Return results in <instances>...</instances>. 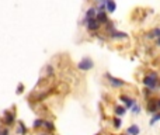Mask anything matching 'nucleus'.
<instances>
[{
  "label": "nucleus",
  "instance_id": "obj_1",
  "mask_svg": "<svg viewBox=\"0 0 160 135\" xmlns=\"http://www.w3.org/2000/svg\"><path fill=\"white\" fill-rule=\"evenodd\" d=\"M157 79H159V76H157V73L156 72H150L149 75H146L143 79V85L146 86L147 89H154L157 87Z\"/></svg>",
  "mask_w": 160,
  "mask_h": 135
},
{
  "label": "nucleus",
  "instance_id": "obj_2",
  "mask_svg": "<svg viewBox=\"0 0 160 135\" xmlns=\"http://www.w3.org/2000/svg\"><path fill=\"white\" fill-rule=\"evenodd\" d=\"M77 68H79L80 71H83V72L90 71V69H93V68H94V62H93V59H91V58L84 56V58H81V59H80V62L77 64Z\"/></svg>",
  "mask_w": 160,
  "mask_h": 135
},
{
  "label": "nucleus",
  "instance_id": "obj_3",
  "mask_svg": "<svg viewBox=\"0 0 160 135\" xmlns=\"http://www.w3.org/2000/svg\"><path fill=\"white\" fill-rule=\"evenodd\" d=\"M81 24H84L86 27H87V30L88 31H91V32H96L100 27H101V24L98 23V20L97 18H88V20H83V23Z\"/></svg>",
  "mask_w": 160,
  "mask_h": 135
},
{
  "label": "nucleus",
  "instance_id": "obj_4",
  "mask_svg": "<svg viewBox=\"0 0 160 135\" xmlns=\"http://www.w3.org/2000/svg\"><path fill=\"white\" fill-rule=\"evenodd\" d=\"M105 78L108 79V82L111 83V86H114V87H122V86H125V82L124 80L118 79V78H114L110 73H105Z\"/></svg>",
  "mask_w": 160,
  "mask_h": 135
},
{
  "label": "nucleus",
  "instance_id": "obj_5",
  "mask_svg": "<svg viewBox=\"0 0 160 135\" xmlns=\"http://www.w3.org/2000/svg\"><path fill=\"white\" fill-rule=\"evenodd\" d=\"M146 110H147V113H150V114H156L157 110H159V107H157V100H156V99H150V100H147Z\"/></svg>",
  "mask_w": 160,
  "mask_h": 135
},
{
  "label": "nucleus",
  "instance_id": "obj_6",
  "mask_svg": "<svg viewBox=\"0 0 160 135\" xmlns=\"http://www.w3.org/2000/svg\"><path fill=\"white\" fill-rule=\"evenodd\" d=\"M110 38L112 40H127L128 38V34L127 32H122V31H117V30H112L111 32H108Z\"/></svg>",
  "mask_w": 160,
  "mask_h": 135
},
{
  "label": "nucleus",
  "instance_id": "obj_7",
  "mask_svg": "<svg viewBox=\"0 0 160 135\" xmlns=\"http://www.w3.org/2000/svg\"><path fill=\"white\" fill-rule=\"evenodd\" d=\"M117 10V3L114 0H105V11L107 13H114Z\"/></svg>",
  "mask_w": 160,
  "mask_h": 135
},
{
  "label": "nucleus",
  "instance_id": "obj_8",
  "mask_svg": "<svg viewBox=\"0 0 160 135\" xmlns=\"http://www.w3.org/2000/svg\"><path fill=\"white\" fill-rule=\"evenodd\" d=\"M96 18L98 20V23L100 24H107L110 20H108V17H107V13L105 11H97V16H96Z\"/></svg>",
  "mask_w": 160,
  "mask_h": 135
},
{
  "label": "nucleus",
  "instance_id": "obj_9",
  "mask_svg": "<svg viewBox=\"0 0 160 135\" xmlns=\"http://www.w3.org/2000/svg\"><path fill=\"white\" fill-rule=\"evenodd\" d=\"M121 101H124L127 108H132V106L135 104V100L134 99H129L128 96H121Z\"/></svg>",
  "mask_w": 160,
  "mask_h": 135
},
{
  "label": "nucleus",
  "instance_id": "obj_10",
  "mask_svg": "<svg viewBox=\"0 0 160 135\" xmlns=\"http://www.w3.org/2000/svg\"><path fill=\"white\" fill-rule=\"evenodd\" d=\"M14 122V113H4V124L6 125H11Z\"/></svg>",
  "mask_w": 160,
  "mask_h": 135
},
{
  "label": "nucleus",
  "instance_id": "obj_11",
  "mask_svg": "<svg viewBox=\"0 0 160 135\" xmlns=\"http://www.w3.org/2000/svg\"><path fill=\"white\" fill-rule=\"evenodd\" d=\"M96 16H97V8L96 7H88L87 11H86V16H84V20L96 18Z\"/></svg>",
  "mask_w": 160,
  "mask_h": 135
},
{
  "label": "nucleus",
  "instance_id": "obj_12",
  "mask_svg": "<svg viewBox=\"0 0 160 135\" xmlns=\"http://www.w3.org/2000/svg\"><path fill=\"white\" fill-rule=\"evenodd\" d=\"M160 37V28L157 27V28H153L152 31L147 32V38L149 40H154V38H159Z\"/></svg>",
  "mask_w": 160,
  "mask_h": 135
},
{
  "label": "nucleus",
  "instance_id": "obj_13",
  "mask_svg": "<svg viewBox=\"0 0 160 135\" xmlns=\"http://www.w3.org/2000/svg\"><path fill=\"white\" fill-rule=\"evenodd\" d=\"M127 132H128V135H139L141 129H139L138 125H131V127L127 129Z\"/></svg>",
  "mask_w": 160,
  "mask_h": 135
},
{
  "label": "nucleus",
  "instance_id": "obj_14",
  "mask_svg": "<svg viewBox=\"0 0 160 135\" xmlns=\"http://www.w3.org/2000/svg\"><path fill=\"white\" fill-rule=\"evenodd\" d=\"M125 113H127V107H122V106H117V107H115V114H117L118 117H122Z\"/></svg>",
  "mask_w": 160,
  "mask_h": 135
},
{
  "label": "nucleus",
  "instance_id": "obj_15",
  "mask_svg": "<svg viewBox=\"0 0 160 135\" xmlns=\"http://www.w3.org/2000/svg\"><path fill=\"white\" fill-rule=\"evenodd\" d=\"M17 132H18V134H25V132H27V128H25V125L23 122L18 124V131H17Z\"/></svg>",
  "mask_w": 160,
  "mask_h": 135
},
{
  "label": "nucleus",
  "instance_id": "obj_16",
  "mask_svg": "<svg viewBox=\"0 0 160 135\" xmlns=\"http://www.w3.org/2000/svg\"><path fill=\"white\" fill-rule=\"evenodd\" d=\"M44 127H45V128H48L49 131H54V129H55L54 124H52L51 121H44Z\"/></svg>",
  "mask_w": 160,
  "mask_h": 135
},
{
  "label": "nucleus",
  "instance_id": "obj_17",
  "mask_svg": "<svg viewBox=\"0 0 160 135\" xmlns=\"http://www.w3.org/2000/svg\"><path fill=\"white\" fill-rule=\"evenodd\" d=\"M156 121H160V113H156V114H153V118L150 120V125H153Z\"/></svg>",
  "mask_w": 160,
  "mask_h": 135
},
{
  "label": "nucleus",
  "instance_id": "obj_18",
  "mask_svg": "<svg viewBox=\"0 0 160 135\" xmlns=\"http://www.w3.org/2000/svg\"><path fill=\"white\" fill-rule=\"evenodd\" d=\"M41 125H44V121H42V120H35L34 124H32V127L34 128H40Z\"/></svg>",
  "mask_w": 160,
  "mask_h": 135
},
{
  "label": "nucleus",
  "instance_id": "obj_19",
  "mask_svg": "<svg viewBox=\"0 0 160 135\" xmlns=\"http://www.w3.org/2000/svg\"><path fill=\"white\" fill-rule=\"evenodd\" d=\"M132 111H134V114H139L141 106H139V104H134V106H132Z\"/></svg>",
  "mask_w": 160,
  "mask_h": 135
},
{
  "label": "nucleus",
  "instance_id": "obj_20",
  "mask_svg": "<svg viewBox=\"0 0 160 135\" xmlns=\"http://www.w3.org/2000/svg\"><path fill=\"white\" fill-rule=\"evenodd\" d=\"M121 124H122V122H121L120 118H115V120H114V127H115V128H120Z\"/></svg>",
  "mask_w": 160,
  "mask_h": 135
},
{
  "label": "nucleus",
  "instance_id": "obj_21",
  "mask_svg": "<svg viewBox=\"0 0 160 135\" xmlns=\"http://www.w3.org/2000/svg\"><path fill=\"white\" fill-rule=\"evenodd\" d=\"M0 135H8V129H7V128H3V129H0Z\"/></svg>",
  "mask_w": 160,
  "mask_h": 135
},
{
  "label": "nucleus",
  "instance_id": "obj_22",
  "mask_svg": "<svg viewBox=\"0 0 160 135\" xmlns=\"http://www.w3.org/2000/svg\"><path fill=\"white\" fill-rule=\"evenodd\" d=\"M152 92H153L152 89H147V87H146V89H145V96H150V94H152Z\"/></svg>",
  "mask_w": 160,
  "mask_h": 135
},
{
  "label": "nucleus",
  "instance_id": "obj_23",
  "mask_svg": "<svg viewBox=\"0 0 160 135\" xmlns=\"http://www.w3.org/2000/svg\"><path fill=\"white\" fill-rule=\"evenodd\" d=\"M21 92H23V83H20V85H18V87H17V93H18V94H20Z\"/></svg>",
  "mask_w": 160,
  "mask_h": 135
},
{
  "label": "nucleus",
  "instance_id": "obj_24",
  "mask_svg": "<svg viewBox=\"0 0 160 135\" xmlns=\"http://www.w3.org/2000/svg\"><path fill=\"white\" fill-rule=\"evenodd\" d=\"M156 44L160 47V37H159V38H156Z\"/></svg>",
  "mask_w": 160,
  "mask_h": 135
},
{
  "label": "nucleus",
  "instance_id": "obj_25",
  "mask_svg": "<svg viewBox=\"0 0 160 135\" xmlns=\"http://www.w3.org/2000/svg\"><path fill=\"white\" fill-rule=\"evenodd\" d=\"M157 107H159V110H160V99L157 100Z\"/></svg>",
  "mask_w": 160,
  "mask_h": 135
},
{
  "label": "nucleus",
  "instance_id": "obj_26",
  "mask_svg": "<svg viewBox=\"0 0 160 135\" xmlns=\"http://www.w3.org/2000/svg\"><path fill=\"white\" fill-rule=\"evenodd\" d=\"M96 1H97V3H100V1H103V0H96Z\"/></svg>",
  "mask_w": 160,
  "mask_h": 135
},
{
  "label": "nucleus",
  "instance_id": "obj_27",
  "mask_svg": "<svg viewBox=\"0 0 160 135\" xmlns=\"http://www.w3.org/2000/svg\"><path fill=\"white\" fill-rule=\"evenodd\" d=\"M41 135H47V134H41Z\"/></svg>",
  "mask_w": 160,
  "mask_h": 135
}]
</instances>
